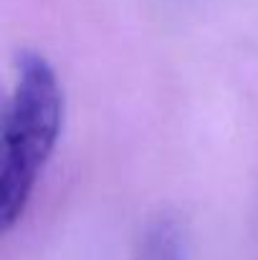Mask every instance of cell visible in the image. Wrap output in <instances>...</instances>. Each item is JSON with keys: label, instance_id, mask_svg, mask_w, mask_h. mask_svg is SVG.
<instances>
[{"label": "cell", "instance_id": "1", "mask_svg": "<svg viewBox=\"0 0 258 260\" xmlns=\"http://www.w3.org/2000/svg\"><path fill=\"white\" fill-rule=\"evenodd\" d=\"M64 124V88L53 66L33 51L20 53L5 106L0 225L13 230L25 215Z\"/></svg>", "mask_w": 258, "mask_h": 260}, {"label": "cell", "instance_id": "2", "mask_svg": "<svg viewBox=\"0 0 258 260\" xmlns=\"http://www.w3.org/2000/svg\"><path fill=\"white\" fill-rule=\"evenodd\" d=\"M137 260H187V235L180 220L155 217L137 243Z\"/></svg>", "mask_w": 258, "mask_h": 260}]
</instances>
